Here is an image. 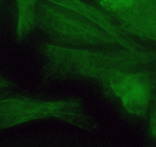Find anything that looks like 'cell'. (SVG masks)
<instances>
[{
	"label": "cell",
	"instance_id": "8",
	"mask_svg": "<svg viewBox=\"0 0 156 147\" xmlns=\"http://www.w3.org/2000/svg\"><path fill=\"white\" fill-rule=\"evenodd\" d=\"M12 86V83L5 77L0 76V89L2 88H7Z\"/></svg>",
	"mask_w": 156,
	"mask_h": 147
},
{
	"label": "cell",
	"instance_id": "9",
	"mask_svg": "<svg viewBox=\"0 0 156 147\" xmlns=\"http://www.w3.org/2000/svg\"><path fill=\"white\" fill-rule=\"evenodd\" d=\"M155 70H156V68H155Z\"/></svg>",
	"mask_w": 156,
	"mask_h": 147
},
{
	"label": "cell",
	"instance_id": "1",
	"mask_svg": "<svg viewBox=\"0 0 156 147\" xmlns=\"http://www.w3.org/2000/svg\"><path fill=\"white\" fill-rule=\"evenodd\" d=\"M41 50L51 65L59 72L102 83L117 72L141 69L156 61V52L142 48L109 50L46 44Z\"/></svg>",
	"mask_w": 156,
	"mask_h": 147
},
{
	"label": "cell",
	"instance_id": "3",
	"mask_svg": "<svg viewBox=\"0 0 156 147\" xmlns=\"http://www.w3.org/2000/svg\"><path fill=\"white\" fill-rule=\"evenodd\" d=\"M35 27L55 41L70 46L116 45L126 48L120 40L104 30L43 0H36L35 2Z\"/></svg>",
	"mask_w": 156,
	"mask_h": 147
},
{
	"label": "cell",
	"instance_id": "6",
	"mask_svg": "<svg viewBox=\"0 0 156 147\" xmlns=\"http://www.w3.org/2000/svg\"><path fill=\"white\" fill-rule=\"evenodd\" d=\"M57 5L80 19L99 27L120 40L126 48H142L134 39L130 38L112 18L104 11L98 9L81 0H43Z\"/></svg>",
	"mask_w": 156,
	"mask_h": 147
},
{
	"label": "cell",
	"instance_id": "2",
	"mask_svg": "<svg viewBox=\"0 0 156 147\" xmlns=\"http://www.w3.org/2000/svg\"><path fill=\"white\" fill-rule=\"evenodd\" d=\"M44 119L59 120L82 129L92 127L83 104L76 99L0 97V130Z\"/></svg>",
	"mask_w": 156,
	"mask_h": 147
},
{
	"label": "cell",
	"instance_id": "4",
	"mask_svg": "<svg viewBox=\"0 0 156 147\" xmlns=\"http://www.w3.org/2000/svg\"><path fill=\"white\" fill-rule=\"evenodd\" d=\"M103 84L129 114L136 117H143L147 114L153 90L148 72L142 69L117 72Z\"/></svg>",
	"mask_w": 156,
	"mask_h": 147
},
{
	"label": "cell",
	"instance_id": "5",
	"mask_svg": "<svg viewBox=\"0 0 156 147\" xmlns=\"http://www.w3.org/2000/svg\"><path fill=\"white\" fill-rule=\"evenodd\" d=\"M112 19L127 34L156 43V0H131Z\"/></svg>",
	"mask_w": 156,
	"mask_h": 147
},
{
	"label": "cell",
	"instance_id": "7",
	"mask_svg": "<svg viewBox=\"0 0 156 147\" xmlns=\"http://www.w3.org/2000/svg\"><path fill=\"white\" fill-rule=\"evenodd\" d=\"M148 131L150 136L156 141V101L151 106L148 118Z\"/></svg>",
	"mask_w": 156,
	"mask_h": 147
}]
</instances>
